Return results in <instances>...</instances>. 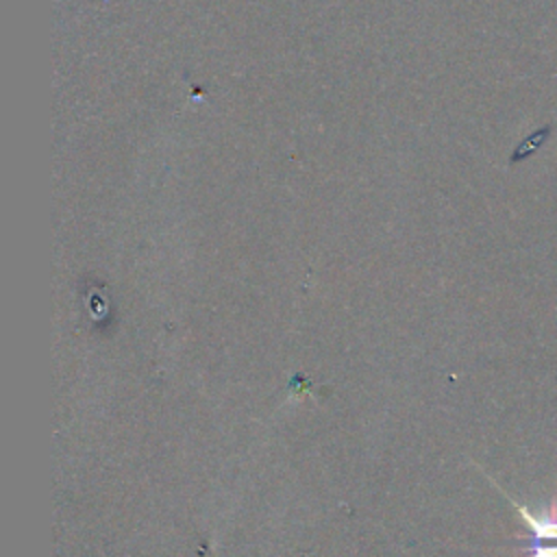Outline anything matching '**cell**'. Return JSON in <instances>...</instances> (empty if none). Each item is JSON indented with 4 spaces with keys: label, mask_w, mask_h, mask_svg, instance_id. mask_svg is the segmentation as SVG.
<instances>
[{
    "label": "cell",
    "mask_w": 557,
    "mask_h": 557,
    "mask_svg": "<svg viewBox=\"0 0 557 557\" xmlns=\"http://www.w3.org/2000/svg\"><path fill=\"white\" fill-rule=\"evenodd\" d=\"M498 492H503L509 498L511 507L518 511L524 527L531 531L529 544L524 546L527 557H557V496L550 498L548 507H544L542 513H535L531 511L529 505L513 500L503 487H498Z\"/></svg>",
    "instance_id": "obj_1"
}]
</instances>
